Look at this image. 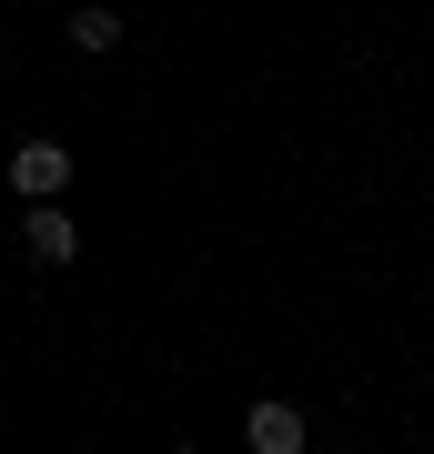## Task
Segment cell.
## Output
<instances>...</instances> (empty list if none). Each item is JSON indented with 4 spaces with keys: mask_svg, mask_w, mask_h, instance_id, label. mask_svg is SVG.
I'll use <instances>...</instances> for the list:
<instances>
[{
    "mask_svg": "<svg viewBox=\"0 0 434 454\" xmlns=\"http://www.w3.org/2000/svg\"><path fill=\"white\" fill-rule=\"evenodd\" d=\"M11 192L20 202H61L71 192V142H20L11 152Z\"/></svg>",
    "mask_w": 434,
    "mask_h": 454,
    "instance_id": "obj_1",
    "label": "cell"
},
{
    "mask_svg": "<svg viewBox=\"0 0 434 454\" xmlns=\"http://www.w3.org/2000/svg\"><path fill=\"white\" fill-rule=\"evenodd\" d=\"M20 253L61 273V262H81V223H71L61 202H31V212H20Z\"/></svg>",
    "mask_w": 434,
    "mask_h": 454,
    "instance_id": "obj_2",
    "label": "cell"
},
{
    "mask_svg": "<svg viewBox=\"0 0 434 454\" xmlns=\"http://www.w3.org/2000/svg\"><path fill=\"white\" fill-rule=\"evenodd\" d=\"M242 444L253 454H304V404H283V394L242 404Z\"/></svg>",
    "mask_w": 434,
    "mask_h": 454,
    "instance_id": "obj_3",
    "label": "cell"
},
{
    "mask_svg": "<svg viewBox=\"0 0 434 454\" xmlns=\"http://www.w3.org/2000/svg\"><path fill=\"white\" fill-rule=\"evenodd\" d=\"M71 51H91V61H101V51H122V11L81 0V11H71Z\"/></svg>",
    "mask_w": 434,
    "mask_h": 454,
    "instance_id": "obj_4",
    "label": "cell"
}]
</instances>
